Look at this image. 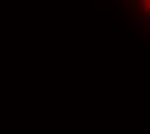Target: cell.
I'll return each instance as SVG.
<instances>
[{"label": "cell", "instance_id": "1", "mask_svg": "<svg viewBox=\"0 0 150 134\" xmlns=\"http://www.w3.org/2000/svg\"><path fill=\"white\" fill-rule=\"evenodd\" d=\"M141 3H142L144 9H146V11H148V14L150 15V0H141Z\"/></svg>", "mask_w": 150, "mask_h": 134}]
</instances>
